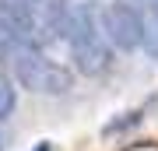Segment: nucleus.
<instances>
[{"label":"nucleus","instance_id":"f257e3e1","mask_svg":"<svg viewBox=\"0 0 158 151\" xmlns=\"http://www.w3.org/2000/svg\"><path fill=\"white\" fill-rule=\"evenodd\" d=\"M63 42H67V49H70L74 70L85 74V78H98V74H106L109 63H113V46L102 35L91 4H74L70 0L67 21H63Z\"/></svg>","mask_w":158,"mask_h":151},{"label":"nucleus","instance_id":"f03ea898","mask_svg":"<svg viewBox=\"0 0 158 151\" xmlns=\"http://www.w3.org/2000/svg\"><path fill=\"white\" fill-rule=\"evenodd\" d=\"M11 74L14 81L21 84L25 91H35V95H67V91L74 88V70L67 67V63L53 60L46 49H39V46H28V49H18L14 60H11Z\"/></svg>","mask_w":158,"mask_h":151},{"label":"nucleus","instance_id":"7ed1b4c3","mask_svg":"<svg viewBox=\"0 0 158 151\" xmlns=\"http://www.w3.org/2000/svg\"><path fill=\"white\" fill-rule=\"evenodd\" d=\"M98 28L106 42L119 53L144 49V11L130 0H106L98 11Z\"/></svg>","mask_w":158,"mask_h":151},{"label":"nucleus","instance_id":"20e7f679","mask_svg":"<svg viewBox=\"0 0 158 151\" xmlns=\"http://www.w3.org/2000/svg\"><path fill=\"white\" fill-rule=\"evenodd\" d=\"M14 4L32 21L39 49L42 46H53V42H63V21H67L70 0H14Z\"/></svg>","mask_w":158,"mask_h":151},{"label":"nucleus","instance_id":"39448f33","mask_svg":"<svg viewBox=\"0 0 158 151\" xmlns=\"http://www.w3.org/2000/svg\"><path fill=\"white\" fill-rule=\"evenodd\" d=\"M144 53L158 60V4H151L144 14Z\"/></svg>","mask_w":158,"mask_h":151},{"label":"nucleus","instance_id":"423d86ee","mask_svg":"<svg viewBox=\"0 0 158 151\" xmlns=\"http://www.w3.org/2000/svg\"><path fill=\"white\" fill-rule=\"evenodd\" d=\"M18 106V88H14V81L7 78V74H0V127H4V120L14 112Z\"/></svg>","mask_w":158,"mask_h":151},{"label":"nucleus","instance_id":"0eeeda50","mask_svg":"<svg viewBox=\"0 0 158 151\" xmlns=\"http://www.w3.org/2000/svg\"><path fill=\"white\" fill-rule=\"evenodd\" d=\"M130 4H137V7H144V11H148V7H151V4H158V0H130Z\"/></svg>","mask_w":158,"mask_h":151},{"label":"nucleus","instance_id":"6e6552de","mask_svg":"<svg viewBox=\"0 0 158 151\" xmlns=\"http://www.w3.org/2000/svg\"><path fill=\"white\" fill-rule=\"evenodd\" d=\"M4 141H7V137H4V127H0V151H4Z\"/></svg>","mask_w":158,"mask_h":151},{"label":"nucleus","instance_id":"1a4fd4ad","mask_svg":"<svg viewBox=\"0 0 158 151\" xmlns=\"http://www.w3.org/2000/svg\"><path fill=\"white\" fill-rule=\"evenodd\" d=\"M35 151H49V144H39V148H35Z\"/></svg>","mask_w":158,"mask_h":151}]
</instances>
